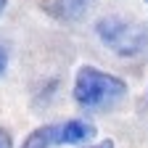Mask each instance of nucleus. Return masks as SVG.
Returning <instances> with one entry per match:
<instances>
[{
  "label": "nucleus",
  "instance_id": "20e7f679",
  "mask_svg": "<svg viewBox=\"0 0 148 148\" xmlns=\"http://www.w3.org/2000/svg\"><path fill=\"white\" fill-rule=\"evenodd\" d=\"M53 145H61V124L37 127L34 132L24 140L21 148H53Z\"/></svg>",
  "mask_w": 148,
  "mask_h": 148
},
{
  "label": "nucleus",
  "instance_id": "f257e3e1",
  "mask_svg": "<svg viewBox=\"0 0 148 148\" xmlns=\"http://www.w3.org/2000/svg\"><path fill=\"white\" fill-rule=\"evenodd\" d=\"M71 95L77 101V106L87 111H106L127 95V82L119 79L116 74L101 71L95 66H82L74 77Z\"/></svg>",
  "mask_w": 148,
  "mask_h": 148
},
{
  "label": "nucleus",
  "instance_id": "6e6552de",
  "mask_svg": "<svg viewBox=\"0 0 148 148\" xmlns=\"http://www.w3.org/2000/svg\"><path fill=\"white\" fill-rule=\"evenodd\" d=\"M85 148H114V140H101L95 145H85Z\"/></svg>",
  "mask_w": 148,
  "mask_h": 148
},
{
  "label": "nucleus",
  "instance_id": "0eeeda50",
  "mask_svg": "<svg viewBox=\"0 0 148 148\" xmlns=\"http://www.w3.org/2000/svg\"><path fill=\"white\" fill-rule=\"evenodd\" d=\"M5 69H8V50L0 45V77L5 74Z\"/></svg>",
  "mask_w": 148,
  "mask_h": 148
},
{
  "label": "nucleus",
  "instance_id": "f03ea898",
  "mask_svg": "<svg viewBox=\"0 0 148 148\" xmlns=\"http://www.w3.org/2000/svg\"><path fill=\"white\" fill-rule=\"evenodd\" d=\"M101 42L116 56H138L148 48V29L138 21H127L119 16H106L95 24Z\"/></svg>",
  "mask_w": 148,
  "mask_h": 148
},
{
  "label": "nucleus",
  "instance_id": "39448f33",
  "mask_svg": "<svg viewBox=\"0 0 148 148\" xmlns=\"http://www.w3.org/2000/svg\"><path fill=\"white\" fill-rule=\"evenodd\" d=\"M95 135V127L90 122H82V119H69V122H61V143H85Z\"/></svg>",
  "mask_w": 148,
  "mask_h": 148
},
{
  "label": "nucleus",
  "instance_id": "7ed1b4c3",
  "mask_svg": "<svg viewBox=\"0 0 148 148\" xmlns=\"http://www.w3.org/2000/svg\"><path fill=\"white\" fill-rule=\"evenodd\" d=\"M95 5V0H48L45 8L64 21H79L82 16H87Z\"/></svg>",
  "mask_w": 148,
  "mask_h": 148
},
{
  "label": "nucleus",
  "instance_id": "1a4fd4ad",
  "mask_svg": "<svg viewBox=\"0 0 148 148\" xmlns=\"http://www.w3.org/2000/svg\"><path fill=\"white\" fill-rule=\"evenodd\" d=\"M5 5H8V0H0V13L5 11Z\"/></svg>",
  "mask_w": 148,
  "mask_h": 148
},
{
  "label": "nucleus",
  "instance_id": "423d86ee",
  "mask_svg": "<svg viewBox=\"0 0 148 148\" xmlns=\"http://www.w3.org/2000/svg\"><path fill=\"white\" fill-rule=\"evenodd\" d=\"M0 148H13V143H11V132H8V130H3V127H0Z\"/></svg>",
  "mask_w": 148,
  "mask_h": 148
},
{
  "label": "nucleus",
  "instance_id": "9d476101",
  "mask_svg": "<svg viewBox=\"0 0 148 148\" xmlns=\"http://www.w3.org/2000/svg\"><path fill=\"white\" fill-rule=\"evenodd\" d=\"M145 3H148V0H145Z\"/></svg>",
  "mask_w": 148,
  "mask_h": 148
}]
</instances>
